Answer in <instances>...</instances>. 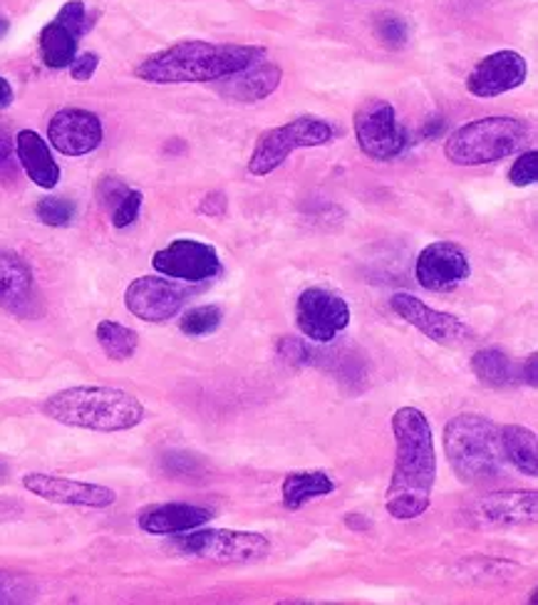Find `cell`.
<instances>
[{
	"mask_svg": "<svg viewBox=\"0 0 538 605\" xmlns=\"http://www.w3.org/2000/svg\"><path fill=\"white\" fill-rule=\"evenodd\" d=\"M528 77V63L516 51H496L479 61L466 75V90L474 97H498L521 87Z\"/></svg>",
	"mask_w": 538,
	"mask_h": 605,
	"instance_id": "9a60e30c",
	"label": "cell"
},
{
	"mask_svg": "<svg viewBox=\"0 0 538 605\" xmlns=\"http://www.w3.org/2000/svg\"><path fill=\"white\" fill-rule=\"evenodd\" d=\"M213 519V512L207 506L197 504H184V502H169V504H154L146 506L136 516V526L144 534L152 536H176L199 526L209 524Z\"/></svg>",
	"mask_w": 538,
	"mask_h": 605,
	"instance_id": "ac0fdd59",
	"label": "cell"
},
{
	"mask_svg": "<svg viewBox=\"0 0 538 605\" xmlns=\"http://www.w3.org/2000/svg\"><path fill=\"white\" fill-rule=\"evenodd\" d=\"M201 213H209V217H223V211H227V197H223L221 191L207 194L199 207Z\"/></svg>",
	"mask_w": 538,
	"mask_h": 605,
	"instance_id": "e575fe53",
	"label": "cell"
},
{
	"mask_svg": "<svg viewBox=\"0 0 538 605\" xmlns=\"http://www.w3.org/2000/svg\"><path fill=\"white\" fill-rule=\"evenodd\" d=\"M332 492H336V482L320 470L290 472L281 484L283 506L290 512H298L300 506H306L308 502L320 499V496H328Z\"/></svg>",
	"mask_w": 538,
	"mask_h": 605,
	"instance_id": "7402d4cb",
	"label": "cell"
},
{
	"mask_svg": "<svg viewBox=\"0 0 538 605\" xmlns=\"http://www.w3.org/2000/svg\"><path fill=\"white\" fill-rule=\"evenodd\" d=\"M263 57H266V47L261 45L182 41L146 57L136 65L134 75L152 85L219 82L223 77L249 70Z\"/></svg>",
	"mask_w": 538,
	"mask_h": 605,
	"instance_id": "7a4b0ae2",
	"label": "cell"
},
{
	"mask_svg": "<svg viewBox=\"0 0 538 605\" xmlns=\"http://www.w3.org/2000/svg\"><path fill=\"white\" fill-rule=\"evenodd\" d=\"M296 323L312 343H330L350 326V306L336 290L312 286L298 296Z\"/></svg>",
	"mask_w": 538,
	"mask_h": 605,
	"instance_id": "9c48e42d",
	"label": "cell"
},
{
	"mask_svg": "<svg viewBox=\"0 0 538 605\" xmlns=\"http://www.w3.org/2000/svg\"><path fill=\"white\" fill-rule=\"evenodd\" d=\"M528 124L516 117H482L466 122L447 136L444 157L457 167H482L498 160L512 157L524 146Z\"/></svg>",
	"mask_w": 538,
	"mask_h": 605,
	"instance_id": "5b68a950",
	"label": "cell"
},
{
	"mask_svg": "<svg viewBox=\"0 0 538 605\" xmlns=\"http://www.w3.org/2000/svg\"><path fill=\"white\" fill-rule=\"evenodd\" d=\"M35 583L23 573L0 571V605L31 603L35 598Z\"/></svg>",
	"mask_w": 538,
	"mask_h": 605,
	"instance_id": "83f0119b",
	"label": "cell"
},
{
	"mask_svg": "<svg viewBox=\"0 0 538 605\" xmlns=\"http://www.w3.org/2000/svg\"><path fill=\"white\" fill-rule=\"evenodd\" d=\"M47 140L65 157H85L105 140L100 117L80 107H65L47 124Z\"/></svg>",
	"mask_w": 538,
	"mask_h": 605,
	"instance_id": "5bb4252c",
	"label": "cell"
},
{
	"mask_svg": "<svg viewBox=\"0 0 538 605\" xmlns=\"http://www.w3.org/2000/svg\"><path fill=\"white\" fill-rule=\"evenodd\" d=\"M395 470L385 494V509L397 521H413L432 506L437 452L429 419L417 407H399L393 415Z\"/></svg>",
	"mask_w": 538,
	"mask_h": 605,
	"instance_id": "6da1fadb",
	"label": "cell"
},
{
	"mask_svg": "<svg viewBox=\"0 0 538 605\" xmlns=\"http://www.w3.org/2000/svg\"><path fill=\"white\" fill-rule=\"evenodd\" d=\"M189 293L184 290L174 278L162 276H142L130 283L124 293V306L134 318L144 323H166L179 316L187 302Z\"/></svg>",
	"mask_w": 538,
	"mask_h": 605,
	"instance_id": "7c38bea8",
	"label": "cell"
},
{
	"mask_svg": "<svg viewBox=\"0 0 538 605\" xmlns=\"http://www.w3.org/2000/svg\"><path fill=\"white\" fill-rule=\"evenodd\" d=\"M536 363H538V358L531 355L528 358V367H524V380H528V385L536 387Z\"/></svg>",
	"mask_w": 538,
	"mask_h": 605,
	"instance_id": "74e56055",
	"label": "cell"
},
{
	"mask_svg": "<svg viewBox=\"0 0 538 605\" xmlns=\"http://www.w3.org/2000/svg\"><path fill=\"white\" fill-rule=\"evenodd\" d=\"M389 308H393L405 323L417 328L419 333L437 345L462 348L466 343H472V340H476L472 330H469L462 320L449 314H442V310H437L432 306H427L422 298L413 296V293H395V296L389 298Z\"/></svg>",
	"mask_w": 538,
	"mask_h": 605,
	"instance_id": "8fae6325",
	"label": "cell"
},
{
	"mask_svg": "<svg viewBox=\"0 0 538 605\" xmlns=\"http://www.w3.org/2000/svg\"><path fill=\"white\" fill-rule=\"evenodd\" d=\"M152 266L166 278L182 283H204L221 273L219 251L197 239H176L154 253Z\"/></svg>",
	"mask_w": 538,
	"mask_h": 605,
	"instance_id": "30bf717a",
	"label": "cell"
},
{
	"mask_svg": "<svg viewBox=\"0 0 538 605\" xmlns=\"http://www.w3.org/2000/svg\"><path fill=\"white\" fill-rule=\"evenodd\" d=\"M469 519L482 526L531 524L538 514L536 492H494L469 506Z\"/></svg>",
	"mask_w": 538,
	"mask_h": 605,
	"instance_id": "e0dca14e",
	"label": "cell"
},
{
	"mask_svg": "<svg viewBox=\"0 0 538 605\" xmlns=\"http://www.w3.org/2000/svg\"><path fill=\"white\" fill-rule=\"evenodd\" d=\"M35 213H37V219L47 223V227H67V223H73L77 207H75V201L65 199V197H47V199L37 201Z\"/></svg>",
	"mask_w": 538,
	"mask_h": 605,
	"instance_id": "f546056e",
	"label": "cell"
},
{
	"mask_svg": "<svg viewBox=\"0 0 538 605\" xmlns=\"http://www.w3.org/2000/svg\"><path fill=\"white\" fill-rule=\"evenodd\" d=\"M97 65H100V57L95 53H83L75 55V61L70 63V75L77 82H87L90 77L97 73Z\"/></svg>",
	"mask_w": 538,
	"mask_h": 605,
	"instance_id": "836d02e7",
	"label": "cell"
},
{
	"mask_svg": "<svg viewBox=\"0 0 538 605\" xmlns=\"http://www.w3.org/2000/svg\"><path fill=\"white\" fill-rule=\"evenodd\" d=\"M13 150H15V144L11 140V134H8L3 127H0V164H6L8 160H11Z\"/></svg>",
	"mask_w": 538,
	"mask_h": 605,
	"instance_id": "d590c367",
	"label": "cell"
},
{
	"mask_svg": "<svg viewBox=\"0 0 538 605\" xmlns=\"http://www.w3.org/2000/svg\"><path fill=\"white\" fill-rule=\"evenodd\" d=\"M77 41H80V35H77L73 28H67L63 21H57L55 18V21L47 23L41 33L43 63L47 67H53V70L70 67V63L77 55Z\"/></svg>",
	"mask_w": 538,
	"mask_h": 605,
	"instance_id": "d4e9b609",
	"label": "cell"
},
{
	"mask_svg": "<svg viewBox=\"0 0 538 605\" xmlns=\"http://www.w3.org/2000/svg\"><path fill=\"white\" fill-rule=\"evenodd\" d=\"M221 308L217 306H197L187 310V314L182 316L179 328L182 333H187L189 338H204L217 333L221 326Z\"/></svg>",
	"mask_w": 538,
	"mask_h": 605,
	"instance_id": "4316f807",
	"label": "cell"
},
{
	"mask_svg": "<svg viewBox=\"0 0 538 605\" xmlns=\"http://www.w3.org/2000/svg\"><path fill=\"white\" fill-rule=\"evenodd\" d=\"M472 373L479 377V383L494 389H506L518 383V367L514 360L498 348H484L472 355Z\"/></svg>",
	"mask_w": 538,
	"mask_h": 605,
	"instance_id": "cb8c5ba5",
	"label": "cell"
},
{
	"mask_svg": "<svg viewBox=\"0 0 538 605\" xmlns=\"http://www.w3.org/2000/svg\"><path fill=\"white\" fill-rule=\"evenodd\" d=\"M375 35L387 47H405L409 41V25L403 15L380 13L375 18Z\"/></svg>",
	"mask_w": 538,
	"mask_h": 605,
	"instance_id": "f1b7e54d",
	"label": "cell"
},
{
	"mask_svg": "<svg viewBox=\"0 0 538 605\" xmlns=\"http://www.w3.org/2000/svg\"><path fill=\"white\" fill-rule=\"evenodd\" d=\"M444 449L454 474L464 484L496 480L504 466L502 427L484 415L464 413L447 422Z\"/></svg>",
	"mask_w": 538,
	"mask_h": 605,
	"instance_id": "277c9868",
	"label": "cell"
},
{
	"mask_svg": "<svg viewBox=\"0 0 538 605\" xmlns=\"http://www.w3.org/2000/svg\"><path fill=\"white\" fill-rule=\"evenodd\" d=\"M142 191H136V189H130L122 197V201L117 204V207L110 211L112 213V223L117 229H127V227H132V223L140 219V211H142Z\"/></svg>",
	"mask_w": 538,
	"mask_h": 605,
	"instance_id": "1f68e13d",
	"label": "cell"
},
{
	"mask_svg": "<svg viewBox=\"0 0 538 605\" xmlns=\"http://www.w3.org/2000/svg\"><path fill=\"white\" fill-rule=\"evenodd\" d=\"M43 413L67 427L92 429V432H124V429L142 425L144 405L124 389L83 385L61 389L47 397Z\"/></svg>",
	"mask_w": 538,
	"mask_h": 605,
	"instance_id": "3957f363",
	"label": "cell"
},
{
	"mask_svg": "<svg viewBox=\"0 0 538 605\" xmlns=\"http://www.w3.org/2000/svg\"><path fill=\"white\" fill-rule=\"evenodd\" d=\"M508 182L514 187H534L538 182V152L528 150L521 157L514 162V167L508 169Z\"/></svg>",
	"mask_w": 538,
	"mask_h": 605,
	"instance_id": "4dcf8cb0",
	"label": "cell"
},
{
	"mask_svg": "<svg viewBox=\"0 0 538 605\" xmlns=\"http://www.w3.org/2000/svg\"><path fill=\"white\" fill-rule=\"evenodd\" d=\"M281 80L283 70L276 63H256L219 80V92L231 102H261L278 90Z\"/></svg>",
	"mask_w": 538,
	"mask_h": 605,
	"instance_id": "ffe728a7",
	"label": "cell"
},
{
	"mask_svg": "<svg viewBox=\"0 0 538 605\" xmlns=\"http://www.w3.org/2000/svg\"><path fill=\"white\" fill-rule=\"evenodd\" d=\"M13 87L11 82L6 80L3 75H0V110H6V107H11L13 105Z\"/></svg>",
	"mask_w": 538,
	"mask_h": 605,
	"instance_id": "8d00e7d4",
	"label": "cell"
},
{
	"mask_svg": "<svg viewBox=\"0 0 538 605\" xmlns=\"http://www.w3.org/2000/svg\"><path fill=\"white\" fill-rule=\"evenodd\" d=\"M35 280L28 263L15 251H0V308L13 316H31Z\"/></svg>",
	"mask_w": 538,
	"mask_h": 605,
	"instance_id": "d6986e66",
	"label": "cell"
},
{
	"mask_svg": "<svg viewBox=\"0 0 538 605\" xmlns=\"http://www.w3.org/2000/svg\"><path fill=\"white\" fill-rule=\"evenodd\" d=\"M352 130H355L360 152L377 162L399 157L409 142L407 130L397 122L395 107L380 97H370L358 107L352 117Z\"/></svg>",
	"mask_w": 538,
	"mask_h": 605,
	"instance_id": "ba28073f",
	"label": "cell"
},
{
	"mask_svg": "<svg viewBox=\"0 0 538 605\" xmlns=\"http://www.w3.org/2000/svg\"><path fill=\"white\" fill-rule=\"evenodd\" d=\"M127 191H130V187L117 177H105L100 184H97V199H100V204L107 211H112L117 204L122 201Z\"/></svg>",
	"mask_w": 538,
	"mask_h": 605,
	"instance_id": "d6a6232c",
	"label": "cell"
},
{
	"mask_svg": "<svg viewBox=\"0 0 538 605\" xmlns=\"http://www.w3.org/2000/svg\"><path fill=\"white\" fill-rule=\"evenodd\" d=\"M8 28H11V23H8L6 18H0V37H3L8 33Z\"/></svg>",
	"mask_w": 538,
	"mask_h": 605,
	"instance_id": "f35d334b",
	"label": "cell"
},
{
	"mask_svg": "<svg viewBox=\"0 0 538 605\" xmlns=\"http://www.w3.org/2000/svg\"><path fill=\"white\" fill-rule=\"evenodd\" d=\"M176 549L219 563H249L268 556L271 543L263 534L237 529H207L176 534Z\"/></svg>",
	"mask_w": 538,
	"mask_h": 605,
	"instance_id": "52a82bcc",
	"label": "cell"
},
{
	"mask_svg": "<svg viewBox=\"0 0 538 605\" xmlns=\"http://www.w3.org/2000/svg\"><path fill=\"white\" fill-rule=\"evenodd\" d=\"M502 449L504 460L512 462L518 472L526 476L538 474V439L536 432L518 425L502 427Z\"/></svg>",
	"mask_w": 538,
	"mask_h": 605,
	"instance_id": "603a6c76",
	"label": "cell"
},
{
	"mask_svg": "<svg viewBox=\"0 0 538 605\" xmlns=\"http://www.w3.org/2000/svg\"><path fill=\"white\" fill-rule=\"evenodd\" d=\"M23 486L31 494L41 496L43 502L67 504V506H90V509H107L117 502V494L110 486L87 484L77 480H65V476L53 474H25Z\"/></svg>",
	"mask_w": 538,
	"mask_h": 605,
	"instance_id": "2e32d148",
	"label": "cell"
},
{
	"mask_svg": "<svg viewBox=\"0 0 538 605\" xmlns=\"http://www.w3.org/2000/svg\"><path fill=\"white\" fill-rule=\"evenodd\" d=\"M15 152L21 160L23 169L33 184L43 189H53L61 182V167L53 160V152L41 134L33 130H23L15 134Z\"/></svg>",
	"mask_w": 538,
	"mask_h": 605,
	"instance_id": "44dd1931",
	"label": "cell"
},
{
	"mask_svg": "<svg viewBox=\"0 0 538 605\" xmlns=\"http://www.w3.org/2000/svg\"><path fill=\"white\" fill-rule=\"evenodd\" d=\"M469 273H472V263H469L464 249L449 241L429 243L427 249L419 251L415 263L417 283L435 293H447L462 286Z\"/></svg>",
	"mask_w": 538,
	"mask_h": 605,
	"instance_id": "4fadbf2b",
	"label": "cell"
},
{
	"mask_svg": "<svg viewBox=\"0 0 538 605\" xmlns=\"http://www.w3.org/2000/svg\"><path fill=\"white\" fill-rule=\"evenodd\" d=\"M336 130L320 117H296L288 124L273 127L261 136L253 146L249 160L251 177H268L281 164H286L293 152L310 150V146H322L332 142Z\"/></svg>",
	"mask_w": 538,
	"mask_h": 605,
	"instance_id": "8992f818",
	"label": "cell"
},
{
	"mask_svg": "<svg viewBox=\"0 0 538 605\" xmlns=\"http://www.w3.org/2000/svg\"><path fill=\"white\" fill-rule=\"evenodd\" d=\"M95 336L97 343L105 350V355L110 360H117V363L130 360L136 353V348H140V336H136L132 328L114 323V320H102V323L97 326Z\"/></svg>",
	"mask_w": 538,
	"mask_h": 605,
	"instance_id": "484cf974",
	"label": "cell"
}]
</instances>
